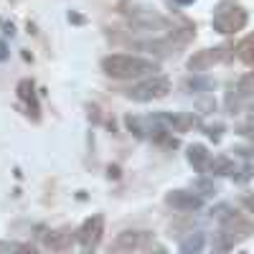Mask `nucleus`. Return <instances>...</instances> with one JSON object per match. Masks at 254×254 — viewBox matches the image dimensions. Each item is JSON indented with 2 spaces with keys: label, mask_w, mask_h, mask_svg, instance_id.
Masks as SVG:
<instances>
[{
  "label": "nucleus",
  "mask_w": 254,
  "mask_h": 254,
  "mask_svg": "<svg viewBox=\"0 0 254 254\" xmlns=\"http://www.w3.org/2000/svg\"><path fill=\"white\" fill-rule=\"evenodd\" d=\"M102 71L112 79H135L142 74L158 71V64L142 56H130V54H112L102 59Z\"/></svg>",
  "instance_id": "1"
},
{
  "label": "nucleus",
  "mask_w": 254,
  "mask_h": 254,
  "mask_svg": "<svg viewBox=\"0 0 254 254\" xmlns=\"http://www.w3.org/2000/svg\"><path fill=\"white\" fill-rule=\"evenodd\" d=\"M168 92H171V79L160 76V74H153L150 79H145V81L135 84V87H130L125 92V97L132 99V102H153V99L168 97Z\"/></svg>",
  "instance_id": "2"
},
{
  "label": "nucleus",
  "mask_w": 254,
  "mask_h": 254,
  "mask_svg": "<svg viewBox=\"0 0 254 254\" xmlns=\"http://www.w3.org/2000/svg\"><path fill=\"white\" fill-rule=\"evenodd\" d=\"M247 20H249V15H247L244 8H239V5L226 8V3H221L216 8V13H214V31L234 33V31H242L247 26Z\"/></svg>",
  "instance_id": "3"
},
{
  "label": "nucleus",
  "mask_w": 254,
  "mask_h": 254,
  "mask_svg": "<svg viewBox=\"0 0 254 254\" xmlns=\"http://www.w3.org/2000/svg\"><path fill=\"white\" fill-rule=\"evenodd\" d=\"M249 234H254V226L242 219V216H229L224 229H221V242H219V249H231L237 247L239 242H244Z\"/></svg>",
  "instance_id": "4"
},
{
  "label": "nucleus",
  "mask_w": 254,
  "mask_h": 254,
  "mask_svg": "<svg viewBox=\"0 0 254 254\" xmlns=\"http://www.w3.org/2000/svg\"><path fill=\"white\" fill-rule=\"evenodd\" d=\"M102 234H104V219L97 214V216H89L87 221L81 224V229L76 231V239H79L81 249L89 252V249H97Z\"/></svg>",
  "instance_id": "5"
},
{
  "label": "nucleus",
  "mask_w": 254,
  "mask_h": 254,
  "mask_svg": "<svg viewBox=\"0 0 254 254\" xmlns=\"http://www.w3.org/2000/svg\"><path fill=\"white\" fill-rule=\"evenodd\" d=\"M224 54H226V49H224V46L196 51L193 56L188 59V69H190V71H206V69L214 66V64H219V61L224 59Z\"/></svg>",
  "instance_id": "6"
},
{
  "label": "nucleus",
  "mask_w": 254,
  "mask_h": 254,
  "mask_svg": "<svg viewBox=\"0 0 254 254\" xmlns=\"http://www.w3.org/2000/svg\"><path fill=\"white\" fill-rule=\"evenodd\" d=\"M165 203L178 211H198L203 206V198L196 196V190H171L165 196Z\"/></svg>",
  "instance_id": "7"
},
{
  "label": "nucleus",
  "mask_w": 254,
  "mask_h": 254,
  "mask_svg": "<svg viewBox=\"0 0 254 254\" xmlns=\"http://www.w3.org/2000/svg\"><path fill=\"white\" fill-rule=\"evenodd\" d=\"M150 242L147 231H122V234L112 242L115 252H135V249H145Z\"/></svg>",
  "instance_id": "8"
},
{
  "label": "nucleus",
  "mask_w": 254,
  "mask_h": 254,
  "mask_svg": "<svg viewBox=\"0 0 254 254\" xmlns=\"http://www.w3.org/2000/svg\"><path fill=\"white\" fill-rule=\"evenodd\" d=\"M74 239H76V231H71V229H59V231H51L44 244H46V249H51V252H64V249H69V247L74 244Z\"/></svg>",
  "instance_id": "9"
},
{
  "label": "nucleus",
  "mask_w": 254,
  "mask_h": 254,
  "mask_svg": "<svg viewBox=\"0 0 254 254\" xmlns=\"http://www.w3.org/2000/svg\"><path fill=\"white\" fill-rule=\"evenodd\" d=\"M188 163L193 165L198 173H208V165H211V153L206 150L203 145H190V147H188Z\"/></svg>",
  "instance_id": "10"
},
{
  "label": "nucleus",
  "mask_w": 254,
  "mask_h": 254,
  "mask_svg": "<svg viewBox=\"0 0 254 254\" xmlns=\"http://www.w3.org/2000/svg\"><path fill=\"white\" fill-rule=\"evenodd\" d=\"M208 173H214V176H231L234 173V163H231L229 158H214L208 165Z\"/></svg>",
  "instance_id": "11"
},
{
  "label": "nucleus",
  "mask_w": 254,
  "mask_h": 254,
  "mask_svg": "<svg viewBox=\"0 0 254 254\" xmlns=\"http://www.w3.org/2000/svg\"><path fill=\"white\" fill-rule=\"evenodd\" d=\"M237 56H239L244 64H254V36H247L244 41H239Z\"/></svg>",
  "instance_id": "12"
},
{
  "label": "nucleus",
  "mask_w": 254,
  "mask_h": 254,
  "mask_svg": "<svg viewBox=\"0 0 254 254\" xmlns=\"http://www.w3.org/2000/svg\"><path fill=\"white\" fill-rule=\"evenodd\" d=\"M196 125H198L196 115H173V127H171V130H176V132H188L190 127H196Z\"/></svg>",
  "instance_id": "13"
},
{
  "label": "nucleus",
  "mask_w": 254,
  "mask_h": 254,
  "mask_svg": "<svg viewBox=\"0 0 254 254\" xmlns=\"http://www.w3.org/2000/svg\"><path fill=\"white\" fill-rule=\"evenodd\" d=\"M231 89H234V87H231ZM234 92H237V97H239V99H249V97H254V74L242 76Z\"/></svg>",
  "instance_id": "14"
},
{
  "label": "nucleus",
  "mask_w": 254,
  "mask_h": 254,
  "mask_svg": "<svg viewBox=\"0 0 254 254\" xmlns=\"http://www.w3.org/2000/svg\"><path fill=\"white\" fill-rule=\"evenodd\" d=\"M203 247H206V237H203V234H190L186 242H181V252H183V254L201 252Z\"/></svg>",
  "instance_id": "15"
},
{
  "label": "nucleus",
  "mask_w": 254,
  "mask_h": 254,
  "mask_svg": "<svg viewBox=\"0 0 254 254\" xmlns=\"http://www.w3.org/2000/svg\"><path fill=\"white\" fill-rule=\"evenodd\" d=\"M18 97L23 99V102H33V99H36V94H33V81H31V79L18 81Z\"/></svg>",
  "instance_id": "16"
},
{
  "label": "nucleus",
  "mask_w": 254,
  "mask_h": 254,
  "mask_svg": "<svg viewBox=\"0 0 254 254\" xmlns=\"http://www.w3.org/2000/svg\"><path fill=\"white\" fill-rule=\"evenodd\" d=\"M193 190H196V193H201V196H214L216 193V186L211 183V181H206V178H201V181L193 183Z\"/></svg>",
  "instance_id": "17"
},
{
  "label": "nucleus",
  "mask_w": 254,
  "mask_h": 254,
  "mask_svg": "<svg viewBox=\"0 0 254 254\" xmlns=\"http://www.w3.org/2000/svg\"><path fill=\"white\" fill-rule=\"evenodd\" d=\"M186 87L190 89V92H196V89H211L214 84H211L208 79H188V84Z\"/></svg>",
  "instance_id": "18"
},
{
  "label": "nucleus",
  "mask_w": 254,
  "mask_h": 254,
  "mask_svg": "<svg viewBox=\"0 0 254 254\" xmlns=\"http://www.w3.org/2000/svg\"><path fill=\"white\" fill-rule=\"evenodd\" d=\"M26 249H31V247H26V244H13V242H0V252H26Z\"/></svg>",
  "instance_id": "19"
},
{
  "label": "nucleus",
  "mask_w": 254,
  "mask_h": 254,
  "mask_svg": "<svg viewBox=\"0 0 254 254\" xmlns=\"http://www.w3.org/2000/svg\"><path fill=\"white\" fill-rule=\"evenodd\" d=\"M221 130H224L221 125H211V127H206V135L214 137V140H219V137H221Z\"/></svg>",
  "instance_id": "20"
},
{
  "label": "nucleus",
  "mask_w": 254,
  "mask_h": 254,
  "mask_svg": "<svg viewBox=\"0 0 254 254\" xmlns=\"http://www.w3.org/2000/svg\"><path fill=\"white\" fill-rule=\"evenodd\" d=\"M10 56V51H8V44H5V41H0V61H5Z\"/></svg>",
  "instance_id": "21"
},
{
  "label": "nucleus",
  "mask_w": 254,
  "mask_h": 254,
  "mask_svg": "<svg viewBox=\"0 0 254 254\" xmlns=\"http://www.w3.org/2000/svg\"><path fill=\"white\" fill-rule=\"evenodd\" d=\"M69 20H71V23H76V26H84V15H79V13H69Z\"/></svg>",
  "instance_id": "22"
},
{
  "label": "nucleus",
  "mask_w": 254,
  "mask_h": 254,
  "mask_svg": "<svg viewBox=\"0 0 254 254\" xmlns=\"http://www.w3.org/2000/svg\"><path fill=\"white\" fill-rule=\"evenodd\" d=\"M107 176H110V178H120V168H117V165H110V168H107Z\"/></svg>",
  "instance_id": "23"
},
{
  "label": "nucleus",
  "mask_w": 254,
  "mask_h": 254,
  "mask_svg": "<svg viewBox=\"0 0 254 254\" xmlns=\"http://www.w3.org/2000/svg\"><path fill=\"white\" fill-rule=\"evenodd\" d=\"M244 206L252 211V214H254V196H249V198H244Z\"/></svg>",
  "instance_id": "24"
},
{
  "label": "nucleus",
  "mask_w": 254,
  "mask_h": 254,
  "mask_svg": "<svg viewBox=\"0 0 254 254\" xmlns=\"http://www.w3.org/2000/svg\"><path fill=\"white\" fill-rule=\"evenodd\" d=\"M3 28H5V31H3L5 36H13V33H15V28H13V23H5Z\"/></svg>",
  "instance_id": "25"
},
{
  "label": "nucleus",
  "mask_w": 254,
  "mask_h": 254,
  "mask_svg": "<svg viewBox=\"0 0 254 254\" xmlns=\"http://www.w3.org/2000/svg\"><path fill=\"white\" fill-rule=\"evenodd\" d=\"M178 3H181V5H190V3H193V0H178Z\"/></svg>",
  "instance_id": "26"
},
{
  "label": "nucleus",
  "mask_w": 254,
  "mask_h": 254,
  "mask_svg": "<svg viewBox=\"0 0 254 254\" xmlns=\"http://www.w3.org/2000/svg\"><path fill=\"white\" fill-rule=\"evenodd\" d=\"M252 117H254V107H252Z\"/></svg>",
  "instance_id": "27"
}]
</instances>
